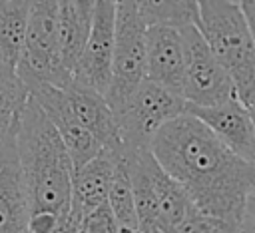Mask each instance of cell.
<instances>
[{"mask_svg": "<svg viewBox=\"0 0 255 233\" xmlns=\"http://www.w3.org/2000/svg\"><path fill=\"white\" fill-rule=\"evenodd\" d=\"M80 233H120L110 205H102L80 223Z\"/></svg>", "mask_w": 255, "mask_h": 233, "instance_id": "obj_20", "label": "cell"}, {"mask_svg": "<svg viewBox=\"0 0 255 233\" xmlns=\"http://www.w3.org/2000/svg\"><path fill=\"white\" fill-rule=\"evenodd\" d=\"M141 233H161L159 229H145V231H141Z\"/></svg>", "mask_w": 255, "mask_h": 233, "instance_id": "obj_26", "label": "cell"}, {"mask_svg": "<svg viewBox=\"0 0 255 233\" xmlns=\"http://www.w3.org/2000/svg\"><path fill=\"white\" fill-rule=\"evenodd\" d=\"M32 2L0 0V58L18 66L26 50Z\"/></svg>", "mask_w": 255, "mask_h": 233, "instance_id": "obj_15", "label": "cell"}, {"mask_svg": "<svg viewBox=\"0 0 255 233\" xmlns=\"http://www.w3.org/2000/svg\"><path fill=\"white\" fill-rule=\"evenodd\" d=\"M60 219H62L60 215L50 213V211H34L30 217L28 233H54Z\"/></svg>", "mask_w": 255, "mask_h": 233, "instance_id": "obj_21", "label": "cell"}, {"mask_svg": "<svg viewBox=\"0 0 255 233\" xmlns=\"http://www.w3.org/2000/svg\"><path fill=\"white\" fill-rule=\"evenodd\" d=\"M151 153L199 211L241 225L247 201L255 195V161L233 153L189 114L155 135Z\"/></svg>", "mask_w": 255, "mask_h": 233, "instance_id": "obj_1", "label": "cell"}, {"mask_svg": "<svg viewBox=\"0 0 255 233\" xmlns=\"http://www.w3.org/2000/svg\"><path fill=\"white\" fill-rule=\"evenodd\" d=\"M64 92L74 117L100 141V145L104 149H114V151L120 149L122 147L120 125L106 96L90 88H84L80 84H72Z\"/></svg>", "mask_w": 255, "mask_h": 233, "instance_id": "obj_13", "label": "cell"}, {"mask_svg": "<svg viewBox=\"0 0 255 233\" xmlns=\"http://www.w3.org/2000/svg\"><path fill=\"white\" fill-rule=\"evenodd\" d=\"M116 8L118 2L98 0L92 32L78 64L74 84L90 88L102 96L108 94L112 84V64L116 46Z\"/></svg>", "mask_w": 255, "mask_h": 233, "instance_id": "obj_7", "label": "cell"}, {"mask_svg": "<svg viewBox=\"0 0 255 233\" xmlns=\"http://www.w3.org/2000/svg\"><path fill=\"white\" fill-rule=\"evenodd\" d=\"M14 123H16V116L14 114L0 112V153L8 143V137H10L12 129H14Z\"/></svg>", "mask_w": 255, "mask_h": 233, "instance_id": "obj_22", "label": "cell"}, {"mask_svg": "<svg viewBox=\"0 0 255 233\" xmlns=\"http://www.w3.org/2000/svg\"><path fill=\"white\" fill-rule=\"evenodd\" d=\"M147 80L183 98L185 44L179 28L147 26Z\"/></svg>", "mask_w": 255, "mask_h": 233, "instance_id": "obj_10", "label": "cell"}, {"mask_svg": "<svg viewBox=\"0 0 255 233\" xmlns=\"http://www.w3.org/2000/svg\"><path fill=\"white\" fill-rule=\"evenodd\" d=\"M235 84L237 100L255 110V42L241 2L201 0L197 26Z\"/></svg>", "mask_w": 255, "mask_h": 233, "instance_id": "obj_3", "label": "cell"}, {"mask_svg": "<svg viewBox=\"0 0 255 233\" xmlns=\"http://www.w3.org/2000/svg\"><path fill=\"white\" fill-rule=\"evenodd\" d=\"M116 155H118V165H116L112 189L108 195V205L114 213L120 233H137V231H141V225H139L131 177H129L128 167L120 155V149H116Z\"/></svg>", "mask_w": 255, "mask_h": 233, "instance_id": "obj_16", "label": "cell"}, {"mask_svg": "<svg viewBox=\"0 0 255 233\" xmlns=\"http://www.w3.org/2000/svg\"><path fill=\"white\" fill-rule=\"evenodd\" d=\"M251 117H253V125H255V110H251Z\"/></svg>", "mask_w": 255, "mask_h": 233, "instance_id": "obj_27", "label": "cell"}, {"mask_svg": "<svg viewBox=\"0 0 255 233\" xmlns=\"http://www.w3.org/2000/svg\"><path fill=\"white\" fill-rule=\"evenodd\" d=\"M239 233H255V195L247 201V207L239 225Z\"/></svg>", "mask_w": 255, "mask_h": 233, "instance_id": "obj_23", "label": "cell"}, {"mask_svg": "<svg viewBox=\"0 0 255 233\" xmlns=\"http://www.w3.org/2000/svg\"><path fill=\"white\" fill-rule=\"evenodd\" d=\"M185 44L183 100L197 108H215L237 100L235 84L207 46L197 26L181 28Z\"/></svg>", "mask_w": 255, "mask_h": 233, "instance_id": "obj_6", "label": "cell"}, {"mask_svg": "<svg viewBox=\"0 0 255 233\" xmlns=\"http://www.w3.org/2000/svg\"><path fill=\"white\" fill-rule=\"evenodd\" d=\"M32 217V201L22 171L16 123L0 153V233H28Z\"/></svg>", "mask_w": 255, "mask_h": 233, "instance_id": "obj_9", "label": "cell"}, {"mask_svg": "<svg viewBox=\"0 0 255 233\" xmlns=\"http://www.w3.org/2000/svg\"><path fill=\"white\" fill-rule=\"evenodd\" d=\"M137 233H141V231H137Z\"/></svg>", "mask_w": 255, "mask_h": 233, "instance_id": "obj_28", "label": "cell"}, {"mask_svg": "<svg viewBox=\"0 0 255 233\" xmlns=\"http://www.w3.org/2000/svg\"><path fill=\"white\" fill-rule=\"evenodd\" d=\"M28 92H30V98L34 102H38V106L48 114V117L56 125L58 133L62 135V139L72 155L76 169L84 167L88 161H92L104 149L100 145V141L74 117L64 90H60L52 84H32L28 88Z\"/></svg>", "mask_w": 255, "mask_h": 233, "instance_id": "obj_8", "label": "cell"}, {"mask_svg": "<svg viewBox=\"0 0 255 233\" xmlns=\"http://www.w3.org/2000/svg\"><path fill=\"white\" fill-rule=\"evenodd\" d=\"M16 145L30 191L32 213H70L74 161L48 114L32 98L16 116Z\"/></svg>", "mask_w": 255, "mask_h": 233, "instance_id": "obj_2", "label": "cell"}, {"mask_svg": "<svg viewBox=\"0 0 255 233\" xmlns=\"http://www.w3.org/2000/svg\"><path fill=\"white\" fill-rule=\"evenodd\" d=\"M185 114L187 102L181 96L145 80L118 116L122 145L128 149H151L155 135Z\"/></svg>", "mask_w": 255, "mask_h": 233, "instance_id": "obj_5", "label": "cell"}, {"mask_svg": "<svg viewBox=\"0 0 255 233\" xmlns=\"http://www.w3.org/2000/svg\"><path fill=\"white\" fill-rule=\"evenodd\" d=\"M241 8H243V14L247 18V24H249L253 42H255V0H243L241 2Z\"/></svg>", "mask_w": 255, "mask_h": 233, "instance_id": "obj_25", "label": "cell"}, {"mask_svg": "<svg viewBox=\"0 0 255 233\" xmlns=\"http://www.w3.org/2000/svg\"><path fill=\"white\" fill-rule=\"evenodd\" d=\"M30 100V92L18 74V66H12L0 58V112L18 116Z\"/></svg>", "mask_w": 255, "mask_h": 233, "instance_id": "obj_18", "label": "cell"}, {"mask_svg": "<svg viewBox=\"0 0 255 233\" xmlns=\"http://www.w3.org/2000/svg\"><path fill=\"white\" fill-rule=\"evenodd\" d=\"M175 233H239V227L215 215L195 209Z\"/></svg>", "mask_w": 255, "mask_h": 233, "instance_id": "obj_19", "label": "cell"}, {"mask_svg": "<svg viewBox=\"0 0 255 233\" xmlns=\"http://www.w3.org/2000/svg\"><path fill=\"white\" fill-rule=\"evenodd\" d=\"M187 114L197 117L221 143L247 161H255V125L251 112L231 100L215 108H197L187 104Z\"/></svg>", "mask_w": 255, "mask_h": 233, "instance_id": "obj_11", "label": "cell"}, {"mask_svg": "<svg viewBox=\"0 0 255 233\" xmlns=\"http://www.w3.org/2000/svg\"><path fill=\"white\" fill-rule=\"evenodd\" d=\"M118 155L114 149H102L92 161L74 171L70 213L82 223L84 217L108 203Z\"/></svg>", "mask_w": 255, "mask_h": 233, "instance_id": "obj_12", "label": "cell"}, {"mask_svg": "<svg viewBox=\"0 0 255 233\" xmlns=\"http://www.w3.org/2000/svg\"><path fill=\"white\" fill-rule=\"evenodd\" d=\"M139 14L147 26H199V2H137Z\"/></svg>", "mask_w": 255, "mask_h": 233, "instance_id": "obj_17", "label": "cell"}, {"mask_svg": "<svg viewBox=\"0 0 255 233\" xmlns=\"http://www.w3.org/2000/svg\"><path fill=\"white\" fill-rule=\"evenodd\" d=\"M147 24L135 0H122L116 8V46L112 64V84L106 100L116 114L126 108L133 92L147 80Z\"/></svg>", "mask_w": 255, "mask_h": 233, "instance_id": "obj_4", "label": "cell"}, {"mask_svg": "<svg viewBox=\"0 0 255 233\" xmlns=\"http://www.w3.org/2000/svg\"><path fill=\"white\" fill-rule=\"evenodd\" d=\"M54 233H80V221L72 213H68V215H64L60 219V223H58Z\"/></svg>", "mask_w": 255, "mask_h": 233, "instance_id": "obj_24", "label": "cell"}, {"mask_svg": "<svg viewBox=\"0 0 255 233\" xmlns=\"http://www.w3.org/2000/svg\"><path fill=\"white\" fill-rule=\"evenodd\" d=\"M96 14V2L92 0H66L60 2V44L62 64L74 78L88 44Z\"/></svg>", "mask_w": 255, "mask_h": 233, "instance_id": "obj_14", "label": "cell"}]
</instances>
